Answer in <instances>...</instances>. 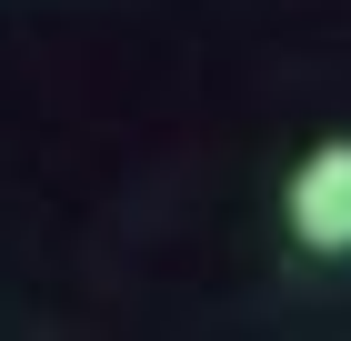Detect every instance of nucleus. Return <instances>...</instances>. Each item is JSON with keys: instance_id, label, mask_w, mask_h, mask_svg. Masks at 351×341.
<instances>
[{"instance_id": "nucleus-1", "label": "nucleus", "mask_w": 351, "mask_h": 341, "mask_svg": "<svg viewBox=\"0 0 351 341\" xmlns=\"http://www.w3.org/2000/svg\"><path fill=\"white\" fill-rule=\"evenodd\" d=\"M281 221H291V241H301V251L351 261V141H322V151L291 171V191H281Z\"/></svg>"}]
</instances>
